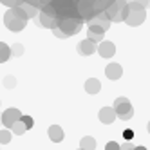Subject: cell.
I'll use <instances>...</instances> for the list:
<instances>
[{"label": "cell", "mask_w": 150, "mask_h": 150, "mask_svg": "<svg viewBox=\"0 0 150 150\" xmlns=\"http://www.w3.org/2000/svg\"><path fill=\"white\" fill-rule=\"evenodd\" d=\"M29 22V16L25 15V11L22 7H11L7 9L6 15H4V25L13 31V33H18V31H22Z\"/></svg>", "instance_id": "1"}, {"label": "cell", "mask_w": 150, "mask_h": 150, "mask_svg": "<svg viewBox=\"0 0 150 150\" xmlns=\"http://www.w3.org/2000/svg\"><path fill=\"white\" fill-rule=\"evenodd\" d=\"M110 22H125L128 16V2L127 0H116L103 11Z\"/></svg>", "instance_id": "2"}, {"label": "cell", "mask_w": 150, "mask_h": 150, "mask_svg": "<svg viewBox=\"0 0 150 150\" xmlns=\"http://www.w3.org/2000/svg\"><path fill=\"white\" fill-rule=\"evenodd\" d=\"M145 18H146V9H145L141 4H137V2H128V16H127V20H125L127 25L137 27V25H141V24L145 22Z\"/></svg>", "instance_id": "3"}, {"label": "cell", "mask_w": 150, "mask_h": 150, "mask_svg": "<svg viewBox=\"0 0 150 150\" xmlns=\"http://www.w3.org/2000/svg\"><path fill=\"white\" fill-rule=\"evenodd\" d=\"M76 2L78 0H52L51 6L56 9L58 18H71V16H78Z\"/></svg>", "instance_id": "4"}, {"label": "cell", "mask_w": 150, "mask_h": 150, "mask_svg": "<svg viewBox=\"0 0 150 150\" xmlns=\"http://www.w3.org/2000/svg\"><path fill=\"white\" fill-rule=\"evenodd\" d=\"M76 9H78V16L83 20V22H89V20H92L96 15L100 13L96 0H78Z\"/></svg>", "instance_id": "5"}, {"label": "cell", "mask_w": 150, "mask_h": 150, "mask_svg": "<svg viewBox=\"0 0 150 150\" xmlns=\"http://www.w3.org/2000/svg\"><path fill=\"white\" fill-rule=\"evenodd\" d=\"M114 110H116V116L120 117L121 121H128V120H132V116H134V109H132V103L128 101L125 96H120V98H116L114 101Z\"/></svg>", "instance_id": "6"}, {"label": "cell", "mask_w": 150, "mask_h": 150, "mask_svg": "<svg viewBox=\"0 0 150 150\" xmlns=\"http://www.w3.org/2000/svg\"><path fill=\"white\" fill-rule=\"evenodd\" d=\"M81 25H83V20L80 16H71V18H60L58 20V29H62L67 36L80 33Z\"/></svg>", "instance_id": "7"}, {"label": "cell", "mask_w": 150, "mask_h": 150, "mask_svg": "<svg viewBox=\"0 0 150 150\" xmlns=\"http://www.w3.org/2000/svg\"><path fill=\"white\" fill-rule=\"evenodd\" d=\"M22 112H20V109H16V107H11V109H6L2 112V125L7 127V128H11L18 120H22Z\"/></svg>", "instance_id": "8"}, {"label": "cell", "mask_w": 150, "mask_h": 150, "mask_svg": "<svg viewBox=\"0 0 150 150\" xmlns=\"http://www.w3.org/2000/svg\"><path fill=\"white\" fill-rule=\"evenodd\" d=\"M98 117H100V121L103 125H110L116 121V110H114V107H101L100 112H98Z\"/></svg>", "instance_id": "9"}, {"label": "cell", "mask_w": 150, "mask_h": 150, "mask_svg": "<svg viewBox=\"0 0 150 150\" xmlns=\"http://www.w3.org/2000/svg\"><path fill=\"white\" fill-rule=\"evenodd\" d=\"M78 54H81V56H91V54H94L96 51H98V47H96V44L94 42H91L89 38H85V40H81L80 44H78Z\"/></svg>", "instance_id": "10"}, {"label": "cell", "mask_w": 150, "mask_h": 150, "mask_svg": "<svg viewBox=\"0 0 150 150\" xmlns=\"http://www.w3.org/2000/svg\"><path fill=\"white\" fill-rule=\"evenodd\" d=\"M38 24H40V27H45V29L52 31L54 27H58V18L51 16V15H47L44 11H40L38 13Z\"/></svg>", "instance_id": "11"}, {"label": "cell", "mask_w": 150, "mask_h": 150, "mask_svg": "<svg viewBox=\"0 0 150 150\" xmlns=\"http://www.w3.org/2000/svg\"><path fill=\"white\" fill-rule=\"evenodd\" d=\"M89 29H87V38L91 42H94V44H101L103 42V35H105V31L98 25H94V24H87Z\"/></svg>", "instance_id": "12"}, {"label": "cell", "mask_w": 150, "mask_h": 150, "mask_svg": "<svg viewBox=\"0 0 150 150\" xmlns=\"http://www.w3.org/2000/svg\"><path fill=\"white\" fill-rule=\"evenodd\" d=\"M121 74H123V67L120 65V63H109V65L105 67V76L109 78L110 81L120 80Z\"/></svg>", "instance_id": "13"}, {"label": "cell", "mask_w": 150, "mask_h": 150, "mask_svg": "<svg viewBox=\"0 0 150 150\" xmlns=\"http://www.w3.org/2000/svg\"><path fill=\"white\" fill-rule=\"evenodd\" d=\"M98 54L101 58H112L116 54V45L112 44V42L103 40L101 44H98Z\"/></svg>", "instance_id": "14"}, {"label": "cell", "mask_w": 150, "mask_h": 150, "mask_svg": "<svg viewBox=\"0 0 150 150\" xmlns=\"http://www.w3.org/2000/svg\"><path fill=\"white\" fill-rule=\"evenodd\" d=\"M87 24H94V25H98V27H101L103 31H107V29L110 27V24H112V22H110L109 18H107V15H105L103 11H100V13L96 15V16H94L92 20H89Z\"/></svg>", "instance_id": "15"}, {"label": "cell", "mask_w": 150, "mask_h": 150, "mask_svg": "<svg viewBox=\"0 0 150 150\" xmlns=\"http://www.w3.org/2000/svg\"><path fill=\"white\" fill-rule=\"evenodd\" d=\"M47 134H49V137H51L52 143H62L63 141V128L60 125H51L49 130H47Z\"/></svg>", "instance_id": "16"}, {"label": "cell", "mask_w": 150, "mask_h": 150, "mask_svg": "<svg viewBox=\"0 0 150 150\" xmlns=\"http://www.w3.org/2000/svg\"><path fill=\"white\" fill-rule=\"evenodd\" d=\"M85 91H87V94L94 96V94H98L101 91V83L98 78H89L87 81H85Z\"/></svg>", "instance_id": "17"}, {"label": "cell", "mask_w": 150, "mask_h": 150, "mask_svg": "<svg viewBox=\"0 0 150 150\" xmlns=\"http://www.w3.org/2000/svg\"><path fill=\"white\" fill-rule=\"evenodd\" d=\"M80 148L81 150H96V139L92 136H85L80 139Z\"/></svg>", "instance_id": "18"}, {"label": "cell", "mask_w": 150, "mask_h": 150, "mask_svg": "<svg viewBox=\"0 0 150 150\" xmlns=\"http://www.w3.org/2000/svg\"><path fill=\"white\" fill-rule=\"evenodd\" d=\"M9 58H11V47L4 44V42H0V63L7 62Z\"/></svg>", "instance_id": "19"}, {"label": "cell", "mask_w": 150, "mask_h": 150, "mask_svg": "<svg viewBox=\"0 0 150 150\" xmlns=\"http://www.w3.org/2000/svg\"><path fill=\"white\" fill-rule=\"evenodd\" d=\"M20 7H22L24 11H25V15L29 16V20H31V18H35V16H36V15L40 13V9H38V7H35V6H31V4H27V2H24V4L20 6Z\"/></svg>", "instance_id": "20"}, {"label": "cell", "mask_w": 150, "mask_h": 150, "mask_svg": "<svg viewBox=\"0 0 150 150\" xmlns=\"http://www.w3.org/2000/svg\"><path fill=\"white\" fill-rule=\"evenodd\" d=\"M25 130H27V128H25V125L22 123V120H18L13 127H11V132L13 134H16V136H22V134H25Z\"/></svg>", "instance_id": "21"}, {"label": "cell", "mask_w": 150, "mask_h": 150, "mask_svg": "<svg viewBox=\"0 0 150 150\" xmlns=\"http://www.w3.org/2000/svg\"><path fill=\"white\" fill-rule=\"evenodd\" d=\"M11 143V132L9 130H0V145Z\"/></svg>", "instance_id": "22"}, {"label": "cell", "mask_w": 150, "mask_h": 150, "mask_svg": "<svg viewBox=\"0 0 150 150\" xmlns=\"http://www.w3.org/2000/svg\"><path fill=\"white\" fill-rule=\"evenodd\" d=\"M0 2H2L6 7L11 9V7H20V6L24 4V0H0Z\"/></svg>", "instance_id": "23"}, {"label": "cell", "mask_w": 150, "mask_h": 150, "mask_svg": "<svg viewBox=\"0 0 150 150\" xmlns=\"http://www.w3.org/2000/svg\"><path fill=\"white\" fill-rule=\"evenodd\" d=\"M22 54H24V45L22 44L11 45V56H22Z\"/></svg>", "instance_id": "24"}, {"label": "cell", "mask_w": 150, "mask_h": 150, "mask_svg": "<svg viewBox=\"0 0 150 150\" xmlns=\"http://www.w3.org/2000/svg\"><path fill=\"white\" fill-rule=\"evenodd\" d=\"M112 2H116V0H96V4H98V11H105Z\"/></svg>", "instance_id": "25"}, {"label": "cell", "mask_w": 150, "mask_h": 150, "mask_svg": "<svg viewBox=\"0 0 150 150\" xmlns=\"http://www.w3.org/2000/svg\"><path fill=\"white\" fill-rule=\"evenodd\" d=\"M22 123L25 125V128L29 130V128H33V125H35V120L31 116H22Z\"/></svg>", "instance_id": "26"}, {"label": "cell", "mask_w": 150, "mask_h": 150, "mask_svg": "<svg viewBox=\"0 0 150 150\" xmlns=\"http://www.w3.org/2000/svg\"><path fill=\"white\" fill-rule=\"evenodd\" d=\"M4 85H6L7 89H13L15 85H16V80H15L13 76H6V80H4Z\"/></svg>", "instance_id": "27"}, {"label": "cell", "mask_w": 150, "mask_h": 150, "mask_svg": "<svg viewBox=\"0 0 150 150\" xmlns=\"http://www.w3.org/2000/svg\"><path fill=\"white\" fill-rule=\"evenodd\" d=\"M123 137H125V141H132V139H134V130H132V128H125V130H123Z\"/></svg>", "instance_id": "28"}, {"label": "cell", "mask_w": 150, "mask_h": 150, "mask_svg": "<svg viewBox=\"0 0 150 150\" xmlns=\"http://www.w3.org/2000/svg\"><path fill=\"white\" fill-rule=\"evenodd\" d=\"M52 35H54L56 38H60V40H65V38H69L65 33H63V31L62 29H58V27H54V29H52Z\"/></svg>", "instance_id": "29"}, {"label": "cell", "mask_w": 150, "mask_h": 150, "mask_svg": "<svg viewBox=\"0 0 150 150\" xmlns=\"http://www.w3.org/2000/svg\"><path fill=\"white\" fill-rule=\"evenodd\" d=\"M120 148H121V145L116 143V141H109L105 145V150H120Z\"/></svg>", "instance_id": "30"}, {"label": "cell", "mask_w": 150, "mask_h": 150, "mask_svg": "<svg viewBox=\"0 0 150 150\" xmlns=\"http://www.w3.org/2000/svg\"><path fill=\"white\" fill-rule=\"evenodd\" d=\"M127 2H137V4H141L145 9L150 7V0H127Z\"/></svg>", "instance_id": "31"}, {"label": "cell", "mask_w": 150, "mask_h": 150, "mask_svg": "<svg viewBox=\"0 0 150 150\" xmlns=\"http://www.w3.org/2000/svg\"><path fill=\"white\" fill-rule=\"evenodd\" d=\"M134 150H146V146H134Z\"/></svg>", "instance_id": "32"}, {"label": "cell", "mask_w": 150, "mask_h": 150, "mask_svg": "<svg viewBox=\"0 0 150 150\" xmlns=\"http://www.w3.org/2000/svg\"><path fill=\"white\" fill-rule=\"evenodd\" d=\"M146 128H148V134H150V121H148V127H146Z\"/></svg>", "instance_id": "33"}, {"label": "cell", "mask_w": 150, "mask_h": 150, "mask_svg": "<svg viewBox=\"0 0 150 150\" xmlns=\"http://www.w3.org/2000/svg\"><path fill=\"white\" fill-rule=\"evenodd\" d=\"M78 150H81V148H78Z\"/></svg>", "instance_id": "34"}]
</instances>
